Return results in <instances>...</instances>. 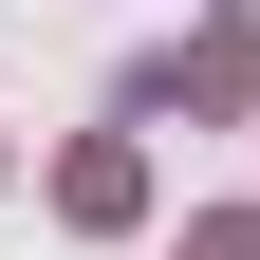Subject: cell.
Masks as SVG:
<instances>
[{"label":"cell","instance_id":"1","mask_svg":"<svg viewBox=\"0 0 260 260\" xmlns=\"http://www.w3.org/2000/svg\"><path fill=\"white\" fill-rule=\"evenodd\" d=\"M205 260H260V223H205Z\"/></svg>","mask_w":260,"mask_h":260}]
</instances>
